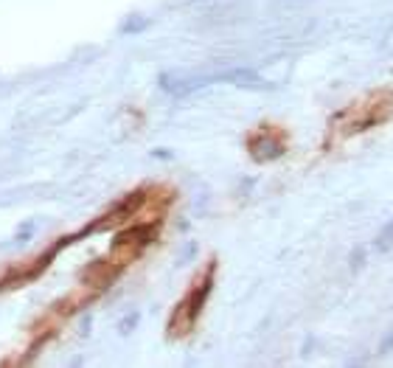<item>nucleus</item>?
<instances>
[{
	"label": "nucleus",
	"instance_id": "f257e3e1",
	"mask_svg": "<svg viewBox=\"0 0 393 368\" xmlns=\"http://www.w3.org/2000/svg\"><path fill=\"white\" fill-rule=\"evenodd\" d=\"M393 115V90H374L368 96L351 102L345 110H340L331 121L329 129V146L345 144V141L357 138L362 132L382 127Z\"/></svg>",
	"mask_w": 393,
	"mask_h": 368
},
{
	"label": "nucleus",
	"instance_id": "f03ea898",
	"mask_svg": "<svg viewBox=\"0 0 393 368\" xmlns=\"http://www.w3.org/2000/svg\"><path fill=\"white\" fill-rule=\"evenodd\" d=\"M208 293H211V276H208V270H205L191 284V289L186 293V298L177 304L174 315H171V320H169L171 335H186V332H191V326L196 323V318H200V312H202V304L208 301Z\"/></svg>",
	"mask_w": 393,
	"mask_h": 368
},
{
	"label": "nucleus",
	"instance_id": "7ed1b4c3",
	"mask_svg": "<svg viewBox=\"0 0 393 368\" xmlns=\"http://www.w3.org/2000/svg\"><path fill=\"white\" fill-rule=\"evenodd\" d=\"M250 152H253L259 160H267V158H276L284 152V138L278 129H270V127H261L256 132V141L250 144Z\"/></svg>",
	"mask_w": 393,
	"mask_h": 368
}]
</instances>
